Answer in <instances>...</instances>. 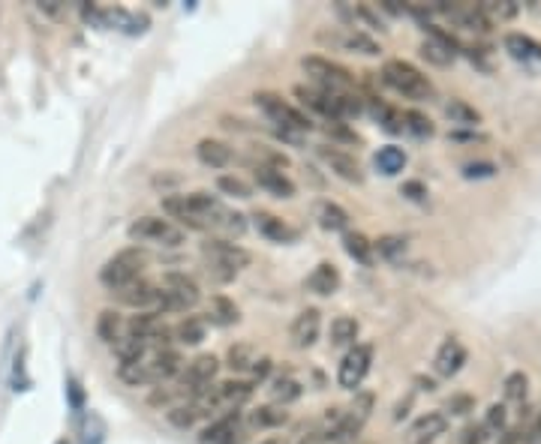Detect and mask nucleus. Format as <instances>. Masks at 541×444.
Here are the masks:
<instances>
[{
	"instance_id": "a211bd4d",
	"label": "nucleus",
	"mask_w": 541,
	"mask_h": 444,
	"mask_svg": "<svg viewBox=\"0 0 541 444\" xmlns=\"http://www.w3.org/2000/svg\"><path fill=\"white\" fill-rule=\"evenodd\" d=\"M241 411H226L220 420H214L208 430L202 432V444H238L241 441Z\"/></svg>"
},
{
	"instance_id": "49530a36",
	"label": "nucleus",
	"mask_w": 541,
	"mask_h": 444,
	"mask_svg": "<svg viewBox=\"0 0 541 444\" xmlns=\"http://www.w3.org/2000/svg\"><path fill=\"white\" fill-rule=\"evenodd\" d=\"M422 54L431 63H436V66H449L451 61H454V54L449 52V49H442L440 43H433V40H427L424 45H422Z\"/></svg>"
},
{
	"instance_id": "5701e85b",
	"label": "nucleus",
	"mask_w": 541,
	"mask_h": 444,
	"mask_svg": "<svg viewBox=\"0 0 541 444\" xmlns=\"http://www.w3.org/2000/svg\"><path fill=\"white\" fill-rule=\"evenodd\" d=\"M445 432H449V418L440 414V411H427L413 423V439L418 444H427V441L440 439V436H445Z\"/></svg>"
},
{
	"instance_id": "4c0bfd02",
	"label": "nucleus",
	"mask_w": 541,
	"mask_h": 444,
	"mask_svg": "<svg viewBox=\"0 0 541 444\" xmlns=\"http://www.w3.org/2000/svg\"><path fill=\"white\" fill-rule=\"evenodd\" d=\"M481 13L490 18V24L497 22H508V18L517 15V4H511V0H488V4H479Z\"/></svg>"
},
{
	"instance_id": "58836bf2",
	"label": "nucleus",
	"mask_w": 541,
	"mask_h": 444,
	"mask_svg": "<svg viewBox=\"0 0 541 444\" xmlns=\"http://www.w3.org/2000/svg\"><path fill=\"white\" fill-rule=\"evenodd\" d=\"M373 250H376L382 259L397 261L400 255H406V241L397 238V234H385V238H379L376 243H373Z\"/></svg>"
},
{
	"instance_id": "f704fd0d",
	"label": "nucleus",
	"mask_w": 541,
	"mask_h": 444,
	"mask_svg": "<svg viewBox=\"0 0 541 444\" xmlns=\"http://www.w3.org/2000/svg\"><path fill=\"white\" fill-rule=\"evenodd\" d=\"M403 165H406V154H403V147H397V145H388V147H382L379 154H376V168L382 175H400L403 172Z\"/></svg>"
},
{
	"instance_id": "393cba45",
	"label": "nucleus",
	"mask_w": 541,
	"mask_h": 444,
	"mask_svg": "<svg viewBox=\"0 0 541 444\" xmlns=\"http://www.w3.org/2000/svg\"><path fill=\"white\" fill-rule=\"evenodd\" d=\"M163 327V318L154 313V309H145V313H136L133 318L124 325V334L129 336H138V339H145V343H151V336L157 334V330Z\"/></svg>"
},
{
	"instance_id": "09e8293b",
	"label": "nucleus",
	"mask_w": 541,
	"mask_h": 444,
	"mask_svg": "<svg viewBox=\"0 0 541 444\" xmlns=\"http://www.w3.org/2000/svg\"><path fill=\"white\" fill-rule=\"evenodd\" d=\"M223 231L226 234H244V229H247V222H244V216L241 213H226V220H223V225H220Z\"/></svg>"
},
{
	"instance_id": "6ab92c4d",
	"label": "nucleus",
	"mask_w": 541,
	"mask_h": 444,
	"mask_svg": "<svg viewBox=\"0 0 541 444\" xmlns=\"http://www.w3.org/2000/svg\"><path fill=\"white\" fill-rule=\"evenodd\" d=\"M253 181H256L259 190L270 193L274 198H292L295 195V184L289 181L283 172H277V168L253 165Z\"/></svg>"
},
{
	"instance_id": "6e6d98bb",
	"label": "nucleus",
	"mask_w": 541,
	"mask_h": 444,
	"mask_svg": "<svg viewBox=\"0 0 541 444\" xmlns=\"http://www.w3.org/2000/svg\"><path fill=\"white\" fill-rule=\"evenodd\" d=\"M529 441L541 444V411L536 414V420H533V430H529Z\"/></svg>"
},
{
	"instance_id": "603ef678",
	"label": "nucleus",
	"mask_w": 541,
	"mask_h": 444,
	"mask_svg": "<svg viewBox=\"0 0 541 444\" xmlns=\"http://www.w3.org/2000/svg\"><path fill=\"white\" fill-rule=\"evenodd\" d=\"M493 172H497V168H493L490 163H481V165H466V168H463V175H466V177H490Z\"/></svg>"
},
{
	"instance_id": "a878e982",
	"label": "nucleus",
	"mask_w": 541,
	"mask_h": 444,
	"mask_svg": "<svg viewBox=\"0 0 541 444\" xmlns=\"http://www.w3.org/2000/svg\"><path fill=\"white\" fill-rule=\"evenodd\" d=\"M358 334H361L358 318H352V316H337V318L331 321L328 339H331L334 348H343V345H356Z\"/></svg>"
},
{
	"instance_id": "c756f323",
	"label": "nucleus",
	"mask_w": 541,
	"mask_h": 444,
	"mask_svg": "<svg viewBox=\"0 0 541 444\" xmlns=\"http://www.w3.org/2000/svg\"><path fill=\"white\" fill-rule=\"evenodd\" d=\"M97 336L102 339L106 345H115L120 336H124V318L115 309H102L97 316Z\"/></svg>"
},
{
	"instance_id": "4be33fe9",
	"label": "nucleus",
	"mask_w": 541,
	"mask_h": 444,
	"mask_svg": "<svg viewBox=\"0 0 541 444\" xmlns=\"http://www.w3.org/2000/svg\"><path fill=\"white\" fill-rule=\"evenodd\" d=\"M307 288H310L313 295H322V298L334 295V291L340 288V270L334 268L331 261L316 264L313 273H310V277H307Z\"/></svg>"
},
{
	"instance_id": "412c9836",
	"label": "nucleus",
	"mask_w": 541,
	"mask_h": 444,
	"mask_svg": "<svg viewBox=\"0 0 541 444\" xmlns=\"http://www.w3.org/2000/svg\"><path fill=\"white\" fill-rule=\"evenodd\" d=\"M253 220H256L259 234H262V238H268V241H274V243H292L298 238L295 229H289V225L280 220V216L268 213V211H256Z\"/></svg>"
},
{
	"instance_id": "20e7f679",
	"label": "nucleus",
	"mask_w": 541,
	"mask_h": 444,
	"mask_svg": "<svg viewBox=\"0 0 541 444\" xmlns=\"http://www.w3.org/2000/svg\"><path fill=\"white\" fill-rule=\"evenodd\" d=\"M256 109L262 111V115L274 124L277 129H283V132H304L313 127V120L304 115V111H298L295 106H289V102L283 97H277V93H270V90H259L256 97Z\"/></svg>"
},
{
	"instance_id": "9d476101",
	"label": "nucleus",
	"mask_w": 541,
	"mask_h": 444,
	"mask_svg": "<svg viewBox=\"0 0 541 444\" xmlns=\"http://www.w3.org/2000/svg\"><path fill=\"white\" fill-rule=\"evenodd\" d=\"M370 364H373V345L356 343L337 366V384L346 387V391H356V387H361V382L367 379Z\"/></svg>"
},
{
	"instance_id": "3c124183",
	"label": "nucleus",
	"mask_w": 541,
	"mask_h": 444,
	"mask_svg": "<svg viewBox=\"0 0 541 444\" xmlns=\"http://www.w3.org/2000/svg\"><path fill=\"white\" fill-rule=\"evenodd\" d=\"M403 195H406V198H413V202H424V198H427V190H424V184L409 181V184H403Z\"/></svg>"
},
{
	"instance_id": "a18cd8bd",
	"label": "nucleus",
	"mask_w": 541,
	"mask_h": 444,
	"mask_svg": "<svg viewBox=\"0 0 541 444\" xmlns=\"http://www.w3.org/2000/svg\"><path fill=\"white\" fill-rule=\"evenodd\" d=\"M527 391H529V379L524 373H511L506 379V400L511 402H524L527 400Z\"/></svg>"
},
{
	"instance_id": "ddd939ff",
	"label": "nucleus",
	"mask_w": 541,
	"mask_h": 444,
	"mask_svg": "<svg viewBox=\"0 0 541 444\" xmlns=\"http://www.w3.org/2000/svg\"><path fill=\"white\" fill-rule=\"evenodd\" d=\"M319 156L325 159V165H328L337 177H343L346 184H361L364 181V172H361L358 159L352 156V154H346V150L322 145L319 147Z\"/></svg>"
},
{
	"instance_id": "f03ea898",
	"label": "nucleus",
	"mask_w": 541,
	"mask_h": 444,
	"mask_svg": "<svg viewBox=\"0 0 541 444\" xmlns=\"http://www.w3.org/2000/svg\"><path fill=\"white\" fill-rule=\"evenodd\" d=\"M145 264H147V252L145 250L127 247V250H120L118 255H111V259L102 264L100 282L106 288L118 291V288H124V286H129V282H136L138 277H142Z\"/></svg>"
},
{
	"instance_id": "39448f33",
	"label": "nucleus",
	"mask_w": 541,
	"mask_h": 444,
	"mask_svg": "<svg viewBox=\"0 0 541 444\" xmlns=\"http://www.w3.org/2000/svg\"><path fill=\"white\" fill-rule=\"evenodd\" d=\"M301 66L316 81V88L328 93H352V88H356V75H352L346 66L322 58V54H307V58H301Z\"/></svg>"
},
{
	"instance_id": "79ce46f5",
	"label": "nucleus",
	"mask_w": 541,
	"mask_h": 444,
	"mask_svg": "<svg viewBox=\"0 0 541 444\" xmlns=\"http://www.w3.org/2000/svg\"><path fill=\"white\" fill-rule=\"evenodd\" d=\"M403 129H406V132H413V136H418V138L433 136V124H431V118L422 115V111H403Z\"/></svg>"
},
{
	"instance_id": "ea45409f",
	"label": "nucleus",
	"mask_w": 541,
	"mask_h": 444,
	"mask_svg": "<svg viewBox=\"0 0 541 444\" xmlns=\"http://www.w3.org/2000/svg\"><path fill=\"white\" fill-rule=\"evenodd\" d=\"M481 430H484V436H502V432H506V405H499V402L490 405L481 420Z\"/></svg>"
},
{
	"instance_id": "aec40b11",
	"label": "nucleus",
	"mask_w": 541,
	"mask_h": 444,
	"mask_svg": "<svg viewBox=\"0 0 541 444\" xmlns=\"http://www.w3.org/2000/svg\"><path fill=\"white\" fill-rule=\"evenodd\" d=\"M195 156H199V163L208 168H226L232 159H235L232 147L220 138H202L199 145H195Z\"/></svg>"
},
{
	"instance_id": "423d86ee",
	"label": "nucleus",
	"mask_w": 541,
	"mask_h": 444,
	"mask_svg": "<svg viewBox=\"0 0 541 444\" xmlns=\"http://www.w3.org/2000/svg\"><path fill=\"white\" fill-rule=\"evenodd\" d=\"M217 373H220V361L214 354H199L195 361L186 364L181 373V382L175 387L181 402H190L195 396H202L214 384V379H217Z\"/></svg>"
},
{
	"instance_id": "c03bdc74",
	"label": "nucleus",
	"mask_w": 541,
	"mask_h": 444,
	"mask_svg": "<svg viewBox=\"0 0 541 444\" xmlns=\"http://www.w3.org/2000/svg\"><path fill=\"white\" fill-rule=\"evenodd\" d=\"M118 375H120V382H127V384H147V361H138V364H120L118 366Z\"/></svg>"
},
{
	"instance_id": "de8ad7c7",
	"label": "nucleus",
	"mask_w": 541,
	"mask_h": 444,
	"mask_svg": "<svg viewBox=\"0 0 541 444\" xmlns=\"http://www.w3.org/2000/svg\"><path fill=\"white\" fill-rule=\"evenodd\" d=\"M475 409V400L470 393H454L449 402H445V411H451V414H470Z\"/></svg>"
},
{
	"instance_id": "dca6fc26",
	"label": "nucleus",
	"mask_w": 541,
	"mask_h": 444,
	"mask_svg": "<svg viewBox=\"0 0 541 444\" xmlns=\"http://www.w3.org/2000/svg\"><path fill=\"white\" fill-rule=\"evenodd\" d=\"M322 43L328 45H337V49H346V52H358V54H379V43L373 40V36L361 33V31H331V33H319Z\"/></svg>"
},
{
	"instance_id": "13d9d810",
	"label": "nucleus",
	"mask_w": 541,
	"mask_h": 444,
	"mask_svg": "<svg viewBox=\"0 0 541 444\" xmlns=\"http://www.w3.org/2000/svg\"><path fill=\"white\" fill-rule=\"evenodd\" d=\"M259 444H289V439L286 436H268V439H262Z\"/></svg>"
},
{
	"instance_id": "e433bc0d",
	"label": "nucleus",
	"mask_w": 541,
	"mask_h": 444,
	"mask_svg": "<svg viewBox=\"0 0 541 444\" xmlns=\"http://www.w3.org/2000/svg\"><path fill=\"white\" fill-rule=\"evenodd\" d=\"M289 414L280 409V405H259L256 411H250V427L259 430H274L280 423H286Z\"/></svg>"
},
{
	"instance_id": "2f4dec72",
	"label": "nucleus",
	"mask_w": 541,
	"mask_h": 444,
	"mask_svg": "<svg viewBox=\"0 0 541 444\" xmlns=\"http://www.w3.org/2000/svg\"><path fill=\"white\" fill-rule=\"evenodd\" d=\"M204 318H199V316H186V318H181L178 325L172 327V334H175V339L178 343H184V345H199L202 339H204Z\"/></svg>"
},
{
	"instance_id": "cd10ccee",
	"label": "nucleus",
	"mask_w": 541,
	"mask_h": 444,
	"mask_svg": "<svg viewBox=\"0 0 541 444\" xmlns=\"http://www.w3.org/2000/svg\"><path fill=\"white\" fill-rule=\"evenodd\" d=\"M343 250L349 252V259H356L358 264H364V268H370L373 255H376L370 238H367V234H361V231H346V234H343Z\"/></svg>"
},
{
	"instance_id": "4d7b16f0",
	"label": "nucleus",
	"mask_w": 541,
	"mask_h": 444,
	"mask_svg": "<svg viewBox=\"0 0 541 444\" xmlns=\"http://www.w3.org/2000/svg\"><path fill=\"white\" fill-rule=\"evenodd\" d=\"M497 444H517V432H515V430H506V432L499 436Z\"/></svg>"
},
{
	"instance_id": "f257e3e1",
	"label": "nucleus",
	"mask_w": 541,
	"mask_h": 444,
	"mask_svg": "<svg viewBox=\"0 0 541 444\" xmlns=\"http://www.w3.org/2000/svg\"><path fill=\"white\" fill-rule=\"evenodd\" d=\"M199 286L186 277V273H166L163 282H160V291H157V304H154V313L163 316V313H186V309H193L199 304Z\"/></svg>"
},
{
	"instance_id": "2eb2a0df",
	"label": "nucleus",
	"mask_w": 541,
	"mask_h": 444,
	"mask_svg": "<svg viewBox=\"0 0 541 444\" xmlns=\"http://www.w3.org/2000/svg\"><path fill=\"white\" fill-rule=\"evenodd\" d=\"M163 213L169 216V222L175 220L178 222V229H190V231H208V225H204L202 216L193 213L190 202H186V195H166L163 198Z\"/></svg>"
},
{
	"instance_id": "bb28decb",
	"label": "nucleus",
	"mask_w": 541,
	"mask_h": 444,
	"mask_svg": "<svg viewBox=\"0 0 541 444\" xmlns=\"http://www.w3.org/2000/svg\"><path fill=\"white\" fill-rule=\"evenodd\" d=\"M316 220L325 231H346L349 229V213L334 202H319L316 204Z\"/></svg>"
},
{
	"instance_id": "473e14b6",
	"label": "nucleus",
	"mask_w": 541,
	"mask_h": 444,
	"mask_svg": "<svg viewBox=\"0 0 541 444\" xmlns=\"http://www.w3.org/2000/svg\"><path fill=\"white\" fill-rule=\"evenodd\" d=\"M115 354H118L120 364H138V361H145L147 343H145V339H138V336L124 334V336H120L118 343H115Z\"/></svg>"
},
{
	"instance_id": "864d4df0",
	"label": "nucleus",
	"mask_w": 541,
	"mask_h": 444,
	"mask_svg": "<svg viewBox=\"0 0 541 444\" xmlns=\"http://www.w3.org/2000/svg\"><path fill=\"white\" fill-rule=\"evenodd\" d=\"M250 373H253V379H256V382L268 379V373H270V361H268V357H259V361L253 364V370H250Z\"/></svg>"
},
{
	"instance_id": "7ed1b4c3",
	"label": "nucleus",
	"mask_w": 541,
	"mask_h": 444,
	"mask_svg": "<svg viewBox=\"0 0 541 444\" xmlns=\"http://www.w3.org/2000/svg\"><path fill=\"white\" fill-rule=\"evenodd\" d=\"M382 81H385L388 88H394L397 93H403L406 99H431L433 97L431 79L406 61H388L382 66Z\"/></svg>"
},
{
	"instance_id": "c9c22d12",
	"label": "nucleus",
	"mask_w": 541,
	"mask_h": 444,
	"mask_svg": "<svg viewBox=\"0 0 541 444\" xmlns=\"http://www.w3.org/2000/svg\"><path fill=\"white\" fill-rule=\"evenodd\" d=\"M445 118H449L451 124H457V127H479L481 124V115L472 106H466L463 99L445 102Z\"/></svg>"
},
{
	"instance_id": "37998d69",
	"label": "nucleus",
	"mask_w": 541,
	"mask_h": 444,
	"mask_svg": "<svg viewBox=\"0 0 541 444\" xmlns=\"http://www.w3.org/2000/svg\"><path fill=\"white\" fill-rule=\"evenodd\" d=\"M199 418H202V411L195 409V402H181V405H175V409L169 411V420L178 430H190Z\"/></svg>"
},
{
	"instance_id": "c85d7f7f",
	"label": "nucleus",
	"mask_w": 541,
	"mask_h": 444,
	"mask_svg": "<svg viewBox=\"0 0 541 444\" xmlns=\"http://www.w3.org/2000/svg\"><path fill=\"white\" fill-rule=\"evenodd\" d=\"M270 400H274L280 409H286L289 402H295V400H301V393H304V387L301 382H295L292 375H280V379L270 382Z\"/></svg>"
},
{
	"instance_id": "bf43d9fd",
	"label": "nucleus",
	"mask_w": 541,
	"mask_h": 444,
	"mask_svg": "<svg viewBox=\"0 0 541 444\" xmlns=\"http://www.w3.org/2000/svg\"><path fill=\"white\" fill-rule=\"evenodd\" d=\"M54 444H70V441H67V439H61V441H54Z\"/></svg>"
},
{
	"instance_id": "0eeeda50",
	"label": "nucleus",
	"mask_w": 541,
	"mask_h": 444,
	"mask_svg": "<svg viewBox=\"0 0 541 444\" xmlns=\"http://www.w3.org/2000/svg\"><path fill=\"white\" fill-rule=\"evenodd\" d=\"M373 411V393H358L356 402L346 414H340V420L328 430V444H356L364 423L370 420Z\"/></svg>"
},
{
	"instance_id": "5fc2aeb1",
	"label": "nucleus",
	"mask_w": 541,
	"mask_h": 444,
	"mask_svg": "<svg viewBox=\"0 0 541 444\" xmlns=\"http://www.w3.org/2000/svg\"><path fill=\"white\" fill-rule=\"evenodd\" d=\"M298 444H328V432H325V430H313V432H307V436L298 441Z\"/></svg>"
},
{
	"instance_id": "6e6552de",
	"label": "nucleus",
	"mask_w": 541,
	"mask_h": 444,
	"mask_svg": "<svg viewBox=\"0 0 541 444\" xmlns=\"http://www.w3.org/2000/svg\"><path fill=\"white\" fill-rule=\"evenodd\" d=\"M129 238L138 243H157V247H181L184 231L175 222L163 220V216H138L129 225Z\"/></svg>"
},
{
	"instance_id": "8fccbe9b",
	"label": "nucleus",
	"mask_w": 541,
	"mask_h": 444,
	"mask_svg": "<svg viewBox=\"0 0 541 444\" xmlns=\"http://www.w3.org/2000/svg\"><path fill=\"white\" fill-rule=\"evenodd\" d=\"M484 430H481V423H470L463 432H460V444H484Z\"/></svg>"
},
{
	"instance_id": "7c9ffc66",
	"label": "nucleus",
	"mask_w": 541,
	"mask_h": 444,
	"mask_svg": "<svg viewBox=\"0 0 541 444\" xmlns=\"http://www.w3.org/2000/svg\"><path fill=\"white\" fill-rule=\"evenodd\" d=\"M208 318L214 321V325H220V327H226V325H238L241 309L235 307V300H229L226 295H214V298H211Z\"/></svg>"
},
{
	"instance_id": "4468645a",
	"label": "nucleus",
	"mask_w": 541,
	"mask_h": 444,
	"mask_svg": "<svg viewBox=\"0 0 541 444\" xmlns=\"http://www.w3.org/2000/svg\"><path fill=\"white\" fill-rule=\"evenodd\" d=\"M157 291H160V286H154L151 279L138 277L136 282H129V286L118 288L115 298H118L124 307H133V309H138V313H145V309H154V304H157Z\"/></svg>"
},
{
	"instance_id": "9b49d317",
	"label": "nucleus",
	"mask_w": 541,
	"mask_h": 444,
	"mask_svg": "<svg viewBox=\"0 0 541 444\" xmlns=\"http://www.w3.org/2000/svg\"><path fill=\"white\" fill-rule=\"evenodd\" d=\"M322 334V313L316 307H307L304 313H298L292 327H289V339L295 348H310Z\"/></svg>"
},
{
	"instance_id": "f8f14e48",
	"label": "nucleus",
	"mask_w": 541,
	"mask_h": 444,
	"mask_svg": "<svg viewBox=\"0 0 541 444\" xmlns=\"http://www.w3.org/2000/svg\"><path fill=\"white\" fill-rule=\"evenodd\" d=\"M184 373V357L175 348H166V352H154V357L147 361V384H163L178 379Z\"/></svg>"
},
{
	"instance_id": "a19ab883",
	"label": "nucleus",
	"mask_w": 541,
	"mask_h": 444,
	"mask_svg": "<svg viewBox=\"0 0 541 444\" xmlns=\"http://www.w3.org/2000/svg\"><path fill=\"white\" fill-rule=\"evenodd\" d=\"M217 190L223 195H232V198H250L253 195V190H250V184L241 181L238 175H220L217 177Z\"/></svg>"
},
{
	"instance_id": "72a5a7b5",
	"label": "nucleus",
	"mask_w": 541,
	"mask_h": 444,
	"mask_svg": "<svg viewBox=\"0 0 541 444\" xmlns=\"http://www.w3.org/2000/svg\"><path fill=\"white\" fill-rule=\"evenodd\" d=\"M259 361V354H256V348L250 345V343H235L229 348V354H226V366L232 373H247V370H253V364Z\"/></svg>"
},
{
	"instance_id": "b1692460",
	"label": "nucleus",
	"mask_w": 541,
	"mask_h": 444,
	"mask_svg": "<svg viewBox=\"0 0 541 444\" xmlns=\"http://www.w3.org/2000/svg\"><path fill=\"white\" fill-rule=\"evenodd\" d=\"M506 52L511 54L515 61H524V63H541V43H536L533 36L527 33H506Z\"/></svg>"
},
{
	"instance_id": "f3484780",
	"label": "nucleus",
	"mask_w": 541,
	"mask_h": 444,
	"mask_svg": "<svg viewBox=\"0 0 541 444\" xmlns=\"http://www.w3.org/2000/svg\"><path fill=\"white\" fill-rule=\"evenodd\" d=\"M463 364H466V348H463V343H460V339L449 336L440 345L436 357H433V370L440 373V375H445V379H451V375L460 373Z\"/></svg>"
},
{
	"instance_id": "1a4fd4ad",
	"label": "nucleus",
	"mask_w": 541,
	"mask_h": 444,
	"mask_svg": "<svg viewBox=\"0 0 541 444\" xmlns=\"http://www.w3.org/2000/svg\"><path fill=\"white\" fill-rule=\"evenodd\" d=\"M202 255L208 259V264H217V268L232 273L250 268V261H253V255L244 247H238V243H232L226 238H208L202 243Z\"/></svg>"
}]
</instances>
